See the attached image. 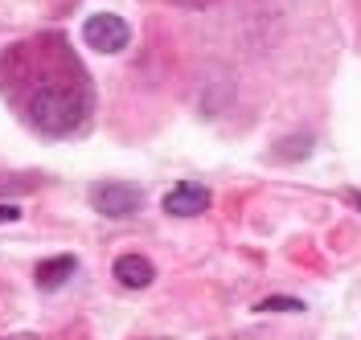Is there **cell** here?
Wrapping results in <instances>:
<instances>
[{"label": "cell", "mask_w": 361, "mask_h": 340, "mask_svg": "<svg viewBox=\"0 0 361 340\" xmlns=\"http://www.w3.org/2000/svg\"><path fill=\"white\" fill-rule=\"evenodd\" d=\"M25 111H29V119H33L42 132L62 136V132L78 127V123L87 119L90 91L82 82H74V78H49V82H42L37 91L29 94Z\"/></svg>", "instance_id": "6da1fadb"}, {"label": "cell", "mask_w": 361, "mask_h": 340, "mask_svg": "<svg viewBox=\"0 0 361 340\" xmlns=\"http://www.w3.org/2000/svg\"><path fill=\"white\" fill-rule=\"evenodd\" d=\"M82 42L94 53H123L128 42H132V29H128L123 17H115V13H94L82 25Z\"/></svg>", "instance_id": "7a4b0ae2"}, {"label": "cell", "mask_w": 361, "mask_h": 340, "mask_svg": "<svg viewBox=\"0 0 361 340\" xmlns=\"http://www.w3.org/2000/svg\"><path fill=\"white\" fill-rule=\"evenodd\" d=\"M144 205V189L135 184H94L90 189V209L103 218H132Z\"/></svg>", "instance_id": "3957f363"}, {"label": "cell", "mask_w": 361, "mask_h": 340, "mask_svg": "<svg viewBox=\"0 0 361 340\" xmlns=\"http://www.w3.org/2000/svg\"><path fill=\"white\" fill-rule=\"evenodd\" d=\"M209 201H214V193L205 189V184H193V181H180L173 184L169 193H164V213L169 218H197V213H205L209 209Z\"/></svg>", "instance_id": "277c9868"}, {"label": "cell", "mask_w": 361, "mask_h": 340, "mask_svg": "<svg viewBox=\"0 0 361 340\" xmlns=\"http://www.w3.org/2000/svg\"><path fill=\"white\" fill-rule=\"evenodd\" d=\"M111 275H115V283H123V287H132V291H144V287L157 283V263H152L148 254H140V250H128V254L115 258Z\"/></svg>", "instance_id": "5b68a950"}, {"label": "cell", "mask_w": 361, "mask_h": 340, "mask_svg": "<svg viewBox=\"0 0 361 340\" xmlns=\"http://www.w3.org/2000/svg\"><path fill=\"white\" fill-rule=\"evenodd\" d=\"M74 267H78V258H74V254H54V258H42V263H37L33 279H37V287H42V291H58L70 275H74Z\"/></svg>", "instance_id": "8992f818"}, {"label": "cell", "mask_w": 361, "mask_h": 340, "mask_svg": "<svg viewBox=\"0 0 361 340\" xmlns=\"http://www.w3.org/2000/svg\"><path fill=\"white\" fill-rule=\"evenodd\" d=\"M255 312H304V299H292V295H267L255 303Z\"/></svg>", "instance_id": "52a82bcc"}, {"label": "cell", "mask_w": 361, "mask_h": 340, "mask_svg": "<svg viewBox=\"0 0 361 340\" xmlns=\"http://www.w3.org/2000/svg\"><path fill=\"white\" fill-rule=\"evenodd\" d=\"M308 148H312V139L300 136V139H292V144H279V156L283 160H300V156H308Z\"/></svg>", "instance_id": "ba28073f"}, {"label": "cell", "mask_w": 361, "mask_h": 340, "mask_svg": "<svg viewBox=\"0 0 361 340\" xmlns=\"http://www.w3.org/2000/svg\"><path fill=\"white\" fill-rule=\"evenodd\" d=\"M17 218H21L17 205H0V226H4V222H17Z\"/></svg>", "instance_id": "9c48e42d"}, {"label": "cell", "mask_w": 361, "mask_h": 340, "mask_svg": "<svg viewBox=\"0 0 361 340\" xmlns=\"http://www.w3.org/2000/svg\"><path fill=\"white\" fill-rule=\"evenodd\" d=\"M345 201H349V205H357V209H361V193H345Z\"/></svg>", "instance_id": "30bf717a"}, {"label": "cell", "mask_w": 361, "mask_h": 340, "mask_svg": "<svg viewBox=\"0 0 361 340\" xmlns=\"http://www.w3.org/2000/svg\"><path fill=\"white\" fill-rule=\"evenodd\" d=\"M4 340H37L33 332H17V336H4Z\"/></svg>", "instance_id": "8fae6325"}]
</instances>
